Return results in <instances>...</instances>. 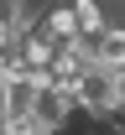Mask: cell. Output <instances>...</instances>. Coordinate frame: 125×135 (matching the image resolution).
<instances>
[{"label":"cell","instance_id":"cell-7","mask_svg":"<svg viewBox=\"0 0 125 135\" xmlns=\"http://www.w3.org/2000/svg\"><path fill=\"white\" fill-rule=\"evenodd\" d=\"M11 47V26H5V21H0V52Z\"/></svg>","mask_w":125,"mask_h":135},{"label":"cell","instance_id":"cell-3","mask_svg":"<svg viewBox=\"0 0 125 135\" xmlns=\"http://www.w3.org/2000/svg\"><path fill=\"white\" fill-rule=\"evenodd\" d=\"M94 68H109V73L125 68V21H109L94 36Z\"/></svg>","mask_w":125,"mask_h":135},{"label":"cell","instance_id":"cell-5","mask_svg":"<svg viewBox=\"0 0 125 135\" xmlns=\"http://www.w3.org/2000/svg\"><path fill=\"white\" fill-rule=\"evenodd\" d=\"M115 109H120V114H125V68H120V73H115Z\"/></svg>","mask_w":125,"mask_h":135},{"label":"cell","instance_id":"cell-2","mask_svg":"<svg viewBox=\"0 0 125 135\" xmlns=\"http://www.w3.org/2000/svg\"><path fill=\"white\" fill-rule=\"evenodd\" d=\"M31 114H36V125H42V130L63 135V130L73 125V114H78V104H73V94H63V88H52V83H42V88H36Z\"/></svg>","mask_w":125,"mask_h":135},{"label":"cell","instance_id":"cell-6","mask_svg":"<svg viewBox=\"0 0 125 135\" xmlns=\"http://www.w3.org/2000/svg\"><path fill=\"white\" fill-rule=\"evenodd\" d=\"M5 104H11V88H5V73H0V125H5Z\"/></svg>","mask_w":125,"mask_h":135},{"label":"cell","instance_id":"cell-8","mask_svg":"<svg viewBox=\"0 0 125 135\" xmlns=\"http://www.w3.org/2000/svg\"><path fill=\"white\" fill-rule=\"evenodd\" d=\"M31 135H52V130H31Z\"/></svg>","mask_w":125,"mask_h":135},{"label":"cell","instance_id":"cell-1","mask_svg":"<svg viewBox=\"0 0 125 135\" xmlns=\"http://www.w3.org/2000/svg\"><path fill=\"white\" fill-rule=\"evenodd\" d=\"M73 104L84 109V119L115 114V73H109V68H89V73L78 78V88H73Z\"/></svg>","mask_w":125,"mask_h":135},{"label":"cell","instance_id":"cell-4","mask_svg":"<svg viewBox=\"0 0 125 135\" xmlns=\"http://www.w3.org/2000/svg\"><path fill=\"white\" fill-rule=\"evenodd\" d=\"M68 11H73V21H78V36H84V42H94V36L109 26L104 21V0H68Z\"/></svg>","mask_w":125,"mask_h":135}]
</instances>
